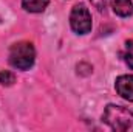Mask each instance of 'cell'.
Masks as SVG:
<instances>
[{"mask_svg":"<svg viewBox=\"0 0 133 132\" xmlns=\"http://www.w3.org/2000/svg\"><path fill=\"white\" fill-rule=\"evenodd\" d=\"M102 121L116 132H133V113L116 104H108L102 113Z\"/></svg>","mask_w":133,"mask_h":132,"instance_id":"obj_1","label":"cell"},{"mask_svg":"<svg viewBox=\"0 0 133 132\" xmlns=\"http://www.w3.org/2000/svg\"><path fill=\"white\" fill-rule=\"evenodd\" d=\"M36 61V50L31 42H17L9 50V64L17 70H30Z\"/></svg>","mask_w":133,"mask_h":132,"instance_id":"obj_2","label":"cell"},{"mask_svg":"<svg viewBox=\"0 0 133 132\" xmlns=\"http://www.w3.org/2000/svg\"><path fill=\"white\" fill-rule=\"evenodd\" d=\"M70 25L77 34H87L91 31V14L84 3H77L70 14Z\"/></svg>","mask_w":133,"mask_h":132,"instance_id":"obj_3","label":"cell"},{"mask_svg":"<svg viewBox=\"0 0 133 132\" xmlns=\"http://www.w3.org/2000/svg\"><path fill=\"white\" fill-rule=\"evenodd\" d=\"M115 86L119 97L133 103V75H121Z\"/></svg>","mask_w":133,"mask_h":132,"instance_id":"obj_4","label":"cell"},{"mask_svg":"<svg viewBox=\"0 0 133 132\" xmlns=\"http://www.w3.org/2000/svg\"><path fill=\"white\" fill-rule=\"evenodd\" d=\"M115 14L119 17H129L133 14V3L132 0H108Z\"/></svg>","mask_w":133,"mask_h":132,"instance_id":"obj_5","label":"cell"},{"mask_svg":"<svg viewBox=\"0 0 133 132\" xmlns=\"http://www.w3.org/2000/svg\"><path fill=\"white\" fill-rule=\"evenodd\" d=\"M50 0H22V6L30 13H42L48 6Z\"/></svg>","mask_w":133,"mask_h":132,"instance_id":"obj_6","label":"cell"},{"mask_svg":"<svg viewBox=\"0 0 133 132\" xmlns=\"http://www.w3.org/2000/svg\"><path fill=\"white\" fill-rule=\"evenodd\" d=\"M14 82H16V75H14L12 71H9V70L0 71V84H2V86L9 87V86H12Z\"/></svg>","mask_w":133,"mask_h":132,"instance_id":"obj_7","label":"cell"},{"mask_svg":"<svg viewBox=\"0 0 133 132\" xmlns=\"http://www.w3.org/2000/svg\"><path fill=\"white\" fill-rule=\"evenodd\" d=\"M124 59H125V64L133 68V39L125 42V50H124Z\"/></svg>","mask_w":133,"mask_h":132,"instance_id":"obj_8","label":"cell"},{"mask_svg":"<svg viewBox=\"0 0 133 132\" xmlns=\"http://www.w3.org/2000/svg\"><path fill=\"white\" fill-rule=\"evenodd\" d=\"M91 3H93L98 9H101V11H102V9L105 8V5H107V0H91Z\"/></svg>","mask_w":133,"mask_h":132,"instance_id":"obj_9","label":"cell"}]
</instances>
